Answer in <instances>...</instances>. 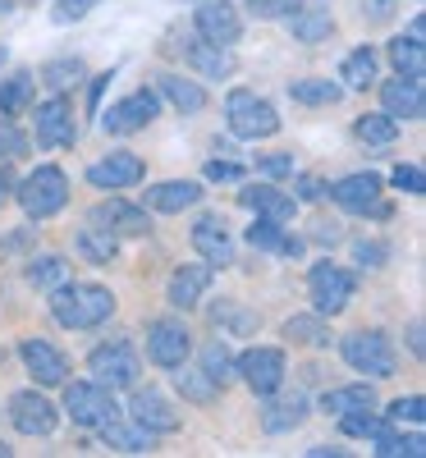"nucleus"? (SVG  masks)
Returning <instances> with one entry per match:
<instances>
[{
  "mask_svg": "<svg viewBox=\"0 0 426 458\" xmlns=\"http://www.w3.org/2000/svg\"><path fill=\"white\" fill-rule=\"evenodd\" d=\"M115 312V293L106 284H79V280H64L51 289V317L64 326V330H92L101 321H110Z\"/></svg>",
  "mask_w": 426,
  "mask_h": 458,
  "instance_id": "obj_1",
  "label": "nucleus"
},
{
  "mask_svg": "<svg viewBox=\"0 0 426 458\" xmlns=\"http://www.w3.org/2000/svg\"><path fill=\"white\" fill-rule=\"evenodd\" d=\"M225 124H229L234 138L257 142V138H276L280 133V114H276V106H270L266 97H257L248 88H234L225 97Z\"/></svg>",
  "mask_w": 426,
  "mask_h": 458,
  "instance_id": "obj_2",
  "label": "nucleus"
},
{
  "mask_svg": "<svg viewBox=\"0 0 426 458\" xmlns=\"http://www.w3.org/2000/svg\"><path fill=\"white\" fill-rule=\"evenodd\" d=\"M14 198L32 220H51L69 207V179L60 165H37L23 183H14Z\"/></svg>",
  "mask_w": 426,
  "mask_h": 458,
  "instance_id": "obj_3",
  "label": "nucleus"
},
{
  "mask_svg": "<svg viewBox=\"0 0 426 458\" xmlns=\"http://www.w3.org/2000/svg\"><path fill=\"white\" fill-rule=\"evenodd\" d=\"M88 371L106 390H133L138 376H142V358L133 353L129 339H110V344H101V349H92Z\"/></svg>",
  "mask_w": 426,
  "mask_h": 458,
  "instance_id": "obj_4",
  "label": "nucleus"
},
{
  "mask_svg": "<svg viewBox=\"0 0 426 458\" xmlns=\"http://www.w3.org/2000/svg\"><path fill=\"white\" fill-rule=\"evenodd\" d=\"M339 353L344 362L362 371V376H376V380H390L395 376V349H390V339H385L380 330H354V335H344L339 339Z\"/></svg>",
  "mask_w": 426,
  "mask_h": 458,
  "instance_id": "obj_5",
  "label": "nucleus"
},
{
  "mask_svg": "<svg viewBox=\"0 0 426 458\" xmlns=\"http://www.w3.org/2000/svg\"><path fill=\"white\" fill-rule=\"evenodd\" d=\"M64 412L73 417V427H106L110 417H120V403H115V390L97 386V380H64Z\"/></svg>",
  "mask_w": 426,
  "mask_h": 458,
  "instance_id": "obj_6",
  "label": "nucleus"
},
{
  "mask_svg": "<svg viewBox=\"0 0 426 458\" xmlns=\"http://www.w3.org/2000/svg\"><path fill=\"white\" fill-rule=\"evenodd\" d=\"M234 376H243V386L257 394V399H270V394H280L285 386V353L280 349H266V344H252L248 353L234 358Z\"/></svg>",
  "mask_w": 426,
  "mask_h": 458,
  "instance_id": "obj_7",
  "label": "nucleus"
},
{
  "mask_svg": "<svg viewBox=\"0 0 426 458\" xmlns=\"http://www.w3.org/2000/svg\"><path fill=\"white\" fill-rule=\"evenodd\" d=\"M354 289H358V280L348 276L344 266H335L330 257L317 261L312 276H307V293H312V308H317L321 317H339L348 302H354Z\"/></svg>",
  "mask_w": 426,
  "mask_h": 458,
  "instance_id": "obj_8",
  "label": "nucleus"
},
{
  "mask_svg": "<svg viewBox=\"0 0 426 458\" xmlns=\"http://www.w3.org/2000/svg\"><path fill=\"white\" fill-rule=\"evenodd\" d=\"M157 114H161V97L151 92V88H138L133 97L115 101V106L101 114V129H106V133H115V138H129V133L147 129L151 120H157Z\"/></svg>",
  "mask_w": 426,
  "mask_h": 458,
  "instance_id": "obj_9",
  "label": "nucleus"
},
{
  "mask_svg": "<svg viewBox=\"0 0 426 458\" xmlns=\"http://www.w3.org/2000/svg\"><path fill=\"white\" fill-rule=\"evenodd\" d=\"M380 174H371V170H362V174H344V179H335L330 188H326V198H335L344 211H354V216H385L390 207L380 202Z\"/></svg>",
  "mask_w": 426,
  "mask_h": 458,
  "instance_id": "obj_10",
  "label": "nucleus"
},
{
  "mask_svg": "<svg viewBox=\"0 0 426 458\" xmlns=\"http://www.w3.org/2000/svg\"><path fill=\"white\" fill-rule=\"evenodd\" d=\"M192 28H198L202 42H216V47H234L243 37V19L229 0H198L192 5Z\"/></svg>",
  "mask_w": 426,
  "mask_h": 458,
  "instance_id": "obj_11",
  "label": "nucleus"
},
{
  "mask_svg": "<svg viewBox=\"0 0 426 458\" xmlns=\"http://www.w3.org/2000/svg\"><path fill=\"white\" fill-rule=\"evenodd\" d=\"M88 225L106 229V234H115V239H142V234H151V216H147V207H133V202H124V198L97 202L92 216H88Z\"/></svg>",
  "mask_w": 426,
  "mask_h": 458,
  "instance_id": "obj_12",
  "label": "nucleus"
},
{
  "mask_svg": "<svg viewBox=\"0 0 426 458\" xmlns=\"http://www.w3.org/2000/svg\"><path fill=\"white\" fill-rule=\"evenodd\" d=\"M188 353H192V335H188L183 321L161 317V321H151V326H147V358L157 362V367L170 371V367L188 362Z\"/></svg>",
  "mask_w": 426,
  "mask_h": 458,
  "instance_id": "obj_13",
  "label": "nucleus"
},
{
  "mask_svg": "<svg viewBox=\"0 0 426 458\" xmlns=\"http://www.w3.org/2000/svg\"><path fill=\"white\" fill-rule=\"evenodd\" d=\"M129 417L138 427H147L151 436H175L179 427H183V417H179V408L161 394V390H142V386H133V399H129Z\"/></svg>",
  "mask_w": 426,
  "mask_h": 458,
  "instance_id": "obj_14",
  "label": "nucleus"
},
{
  "mask_svg": "<svg viewBox=\"0 0 426 458\" xmlns=\"http://www.w3.org/2000/svg\"><path fill=\"white\" fill-rule=\"evenodd\" d=\"M19 358H23V367H28V376L37 380V386H64L69 380V358L42 335H28L19 344Z\"/></svg>",
  "mask_w": 426,
  "mask_h": 458,
  "instance_id": "obj_15",
  "label": "nucleus"
},
{
  "mask_svg": "<svg viewBox=\"0 0 426 458\" xmlns=\"http://www.w3.org/2000/svg\"><path fill=\"white\" fill-rule=\"evenodd\" d=\"M10 422H14V431L19 436H51L55 431V422H60V412H55V403L47 399V394H37V390H19V394H10Z\"/></svg>",
  "mask_w": 426,
  "mask_h": 458,
  "instance_id": "obj_16",
  "label": "nucleus"
},
{
  "mask_svg": "<svg viewBox=\"0 0 426 458\" xmlns=\"http://www.w3.org/2000/svg\"><path fill=\"white\" fill-rule=\"evenodd\" d=\"M32 133H37V142H42V147H73V138H79V124H73V110H69V101H64L60 92H55L51 101L37 106Z\"/></svg>",
  "mask_w": 426,
  "mask_h": 458,
  "instance_id": "obj_17",
  "label": "nucleus"
},
{
  "mask_svg": "<svg viewBox=\"0 0 426 458\" xmlns=\"http://www.w3.org/2000/svg\"><path fill=\"white\" fill-rule=\"evenodd\" d=\"M380 106H385V114L399 124H417L422 114H426V92H422V79H390V83H380Z\"/></svg>",
  "mask_w": 426,
  "mask_h": 458,
  "instance_id": "obj_18",
  "label": "nucleus"
},
{
  "mask_svg": "<svg viewBox=\"0 0 426 458\" xmlns=\"http://www.w3.org/2000/svg\"><path fill=\"white\" fill-rule=\"evenodd\" d=\"M147 179V165L142 157H133V151H110V157H101L97 165H88V183L92 188H133Z\"/></svg>",
  "mask_w": 426,
  "mask_h": 458,
  "instance_id": "obj_19",
  "label": "nucleus"
},
{
  "mask_svg": "<svg viewBox=\"0 0 426 458\" xmlns=\"http://www.w3.org/2000/svg\"><path fill=\"white\" fill-rule=\"evenodd\" d=\"M211 280H216V266H207V261H188V266H179V271L170 276V289H166L170 308H175V312L198 308L202 293L211 289Z\"/></svg>",
  "mask_w": 426,
  "mask_h": 458,
  "instance_id": "obj_20",
  "label": "nucleus"
},
{
  "mask_svg": "<svg viewBox=\"0 0 426 458\" xmlns=\"http://www.w3.org/2000/svg\"><path fill=\"white\" fill-rule=\"evenodd\" d=\"M202 198H207V193H202L198 179H166V183H151V188H147V207L161 211V216L188 211V207H198Z\"/></svg>",
  "mask_w": 426,
  "mask_h": 458,
  "instance_id": "obj_21",
  "label": "nucleus"
},
{
  "mask_svg": "<svg viewBox=\"0 0 426 458\" xmlns=\"http://www.w3.org/2000/svg\"><path fill=\"white\" fill-rule=\"evenodd\" d=\"M192 248L202 252L207 266H234V243H229V229L220 216H202L192 225Z\"/></svg>",
  "mask_w": 426,
  "mask_h": 458,
  "instance_id": "obj_22",
  "label": "nucleus"
},
{
  "mask_svg": "<svg viewBox=\"0 0 426 458\" xmlns=\"http://www.w3.org/2000/svg\"><path fill=\"white\" fill-rule=\"evenodd\" d=\"M239 202H243V207H248L252 216L280 220V225H289V220H294V211H298V198L280 193L276 183H248L243 193H239Z\"/></svg>",
  "mask_w": 426,
  "mask_h": 458,
  "instance_id": "obj_23",
  "label": "nucleus"
},
{
  "mask_svg": "<svg viewBox=\"0 0 426 458\" xmlns=\"http://www.w3.org/2000/svg\"><path fill=\"white\" fill-rule=\"evenodd\" d=\"M183 51V60L202 73V79H229L234 73V55H229L225 47H216V42H202V37H192V42H183L179 47Z\"/></svg>",
  "mask_w": 426,
  "mask_h": 458,
  "instance_id": "obj_24",
  "label": "nucleus"
},
{
  "mask_svg": "<svg viewBox=\"0 0 426 458\" xmlns=\"http://www.w3.org/2000/svg\"><path fill=\"white\" fill-rule=\"evenodd\" d=\"M97 431H101V440H106L110 449H120V454H151V440H157L147 427H138L129 412L110 417V422H106V427H97Z\"/></svg>",
  "mask_w": 426,
  "mask_h": 458,
  "instance_id": "obj_25",
  "label": "nucleus"
},
{
  "mask_svg": "<svg viewBox=\"0 0 426 458\" xmlns=\"http://www.w3.org/2000/svg\"><path fill=\"white\" fill-rule=\"evenodd\" d=\"M157 88H161V97H166L175 110H183V114L207 110V88H202V83H192V79H183V73H161Z\"/></svg>",
  "mask_w": 426,
  "mask_h": 458,
  "instance_id": "obj_26",
  "label": "nucleus"
},
{
  "mask_svg": "<svg viewBox=\"0 0 426 458\" xmlns=\"http://www.w3.org/2000/svg\"><path fill=\"white\" fill-rule=\"evenodd\" d=\"M248 243L261 248V252H285V257H298V252H302V239L285 234V225H280V220H266V216H257V220L248 225Z\"/></svg>",
  "mask_w": 426,
  "mask_h": 458,
  "instance_id": "obj_27",
  "label": "nucleus"
},
{
  "mask_svg": "<svg viewBox=\"0 0 426 458\" xmlns=\"http://www.w3.org/2000/svg\"><path fill=\"white\" fill-rule=\"evenodd\" d=\"M175 371V390L188 399V403H216V394H220V386L202 371V367H188V362H179V367H170Z\"/></svg>",
  "mask_w": 426,
  "mask_h": 458,
  "instance_id": "obj_28",
  "label": "nucleus"
},
{
  "mask_svg": "<svg viewBox=\"0 0 426 458\" xmlns=\"http://www.w3.org/2000/svg\"><path fill=\"white\" fill-rule=\"evenodd\" d=\"M289 32L298 37V42H326V37L335 32V19H330V10H294L289 14Z\"/></svg>",
  "mask_w": 426,
  "mask_h": 458,
  "instance_id": "obj_29",
  "label": "nucleus"
},
{
  "mask_svg": "<svg viewBox=\"0 0 426 458\" xmlns=\"http://www.w3.org/2000/svg\"><path fill=\"white\" fill-rule=\"evenodd\" d=\"M64 280H69V261H64V257L42 252V257H32V261H28V284H32V289L51 293V289L64 284Z\"/></svg>",
  "mask_w": 426,
  "mask_h": 458,
  "instance_id": "obj_30",
  "label": "nucleus"
},
{
  "mask_svg": "<svg viewBox=\"0 0 426 458\" xmlns=\"http://www.w3.org/2000/svg\"><path fill=\"white\" fill-rule=\"evenodd\" d=\"M285 339H294V344H307V349H326L330 344V326H326V317L321 312H312V317H289L285 321Z\"/></svg>",
  "mask_w": 426,
  "mask_h": 458,
  "instance_id": "obj_31",
  "label": "nucleus"
},
{
  "mask_svg": "<svg viewBox=\"0 0 426 458\" xmlns=\"http://www.w3.org/2000/svg\"><path fill=\"white\" fill-rule=\"evenodd\" d=\"M390 64L404 73V79H426V51H422V37H395V42H390Z\"/></svg>",
  "mask_w": 426,
  "mask_h": 458,
  "instance_id": "obj_32",
  "label": "nucleus"
},
{
  "mask_svg": "<svg viewBox=\"0 0 426 458\" xmlns=\"http://www.w3.org/2000/svg\"><path fill=\"white\" fill-rule=\"evenodd\" d=\"M339 79H344V88H354V92H367V88H376V51H371V47H358L354 55L344 60Z\"/></svg>",
  "mask_w": 426,
  "mask_h": 458,
  "instance_id": "obj_33",
  "label": "nucleus"
},
{
  "mask_svg": "<svg viewBox=\"0 0 426 458\" xmlns=\"http://www.w3.org/2000/svg\"><path fill=\"white\" fill-rule=\"evenodd\" d=\"M321 408L335 412V417L362 412V408H376V390H371V386H339V390H330V394L321 399Z\"/></svg>",
  "mask_w": 426,
  "mask_h": 458,
  "instance_id": "obj_34",
  "label": "nucleus"
},
{
  "mask_svg": "<svg viewBox=\"0 0 426 458\" xmlns=\"http://www.w3.org/2000/svg\"><path fill=\"white\" fill-rule=\"evenodd\" d=\"M354 133H358V142H367V147H390V142L399 138V124H395L385 110H376V114H358Z\"/></svg>",
  "mask_w": 426,
  "mask_h": 458,
  "instance_id": "obj_35",
  "label": "nucleus"
},
{
  "mask_svg": "<svg viewBox=\"0 0 426 458\" xmlns=\"http://www.w3.org/2000/svg\"><path fill=\"white\" fill-rule=\"evenodd\" d=\"M79 252H83L92 266H110L115 252H120V239L106 234V229H97V225H88V229H79Z\"/></svg>",
  "mask_w": 426,
  "mask_h": 458,
  "instance_id": "obj_36",
  "label": "nucleus"
},
{
  "mask_svg": "<svg viewBox=\"0 0 426 458\" xmlns=\"http://www.w3.org/2000/svg\"><path fill=\"white\" fill-rule=\"evenodd\" d=\"M307 417V399L302 394H294V399H276L266 408V417H261V427L266 431H289V427H298Z\"/></svg>",
  "mask_w": 426,
  "mask_h": 458,
  "instance_id": "obj_37",
  "label": "nucleus"
},
{
  "mask_svg": "<svg viewBox=\"0 0 426 458\" xmlns=\"http://www.w3.org/2000/svg\"><path fill=\"white\" fill-rule=\"evenodd\" d=\"M422 454H426L422 431H413V436H395V431L376 436V458H422Z\"/></svg>",
  "mask_w": 426,
  "mask_h": 458,
  "instance_id": "obj_38",
  "label": "nucleus"
},
{
  "mask_svg": "<svg viewBox=\"0 0 426 458\" xmlns=\"http://www.w3.org/2000/svg\"><path fill=\"white\" fill-rule=\"evenodd\" d=\"M289 97L298 106H335L339 101V88L326 83V79H298V83H289Z\"/></svg>",
  "mask_w": 426,
  "mask_h": 458,
  "instance_id": "obj_39",
  "label": "nucleus"
},
{
  "mask_svg": "<svg viewBox=\"0 0 426 458\" xmlns=\"http://www.w3.org/2000/svg\"><path fill=\"white\" fill-rule=\"evenodd\" d=\"M339 422H344V431H348V436H367V440H376V436H385V431L395 427L390 417H380L376 408H362V412H344Z\"/></svg>",
  "mask_w": 426,
  "mask_h": 458,
  "instance_id": "obj_40",
  "label": "nucleus"
},
{
  "mask_svg": "<svg viewBox=\"0 0 426 458\" xmlns=\"http://www.w3.org/2000/svg\"><path fill=\"white\" fill-rule=\"evenodd\" d=\"M32 97V73L28 69H14L5 83H0V114H14L23 110V101Z\"/></svg>",
  "mask_w": 426,
  "mask_h": 458,
  "instance_id": "obj_41",
  "label": "nucleus"
},
{
  "mask_svg": "<svg viewBox=\"0 0 426 458\" xmlns=\"http://www.w3.org/2000/svg\"><path fill=\"white\" fill-rule=\"evenodd\" d=\"M202 371L216 380V386H225V380L234 376V353L225 349V339H211L207 349H202Z\"/></svg>",
  "mask_w": 426,
  "mask_h": 458,
  "instance_id": "obj_42",
  "label": "nucleus"
},
{
  "mask_svg": "<svg viewBox=\"0 0 426 458\" xmlns=\"http://www.w3.org/2000/svg\"><path fill=\"white\" fill-rule=\"evenodd\" d=\"M79 79H83V60H51V64L42 69V83H47L51 92H69Z\"/></svg>",
  "mask_w": 426,
  "mask_h": 458,
  "instance_id": "obj_43",
  "label": "nucleus"
},
{
  "mask_svg": "<svg viewBox=\"0 0 426 458\" xmlns=\"http://www.w3.org/2000/svg\"><path fill=\"white\" fill-rule=\"evenodd\" d=\"M19 157H28V133L14 120H0V165H10Z\"/></svg>",
  "mask_w": 426,
  "mask_h": 458,
  "instance_id": "obj_44",
  "label": "nucleus"
},
{
  "mask_svg": "<svg viewBox=\"0 0 426 458\" xmlns=\"http://www.w3.org/2000/svg\"><path fill=\"white\" fill-rule=\"evenodd\" d=\"M211 321H216L220 330H234V335H248V330H257V317L239 312V302H220V308L211 312Z\"/></svg>",
  "mask_w": 426,
  "mask_h": 458,
  "instance_id": "obj_45",
  "label": "nucleus"
},
{
  "mask_svg": "<svg viewBox=\"0 0 426 458\" xmlns=\"http://www.w3.org/2000/svg\"><path fill=\"white\" fill-rule=\"evenodd\" d=\"M390 183L399 188V193H413V198H422L426 193V174H422V165H395V174H390Z\"/></svg>",
  "mask_w": 426,
  "mask_h": 458,
  "instance_id": "obj_46",
  "label": "nucleus"
},
{
  "mask_svg": "<svg viewBox=\"0 0 426 458\" xmlns=\"http://www.w3.org/2000/svg\"><path fill=\"white\" fill-rule=\"evenodd\" d=\"M385 417H390V422H422V417H426V399L422 394H408V399H395L390 403V412H385Z\"/></svg>",
  "mask_w": 426,
  "mask_h": 458,
  "instance_id": "obj_47",
  "label": "nucleus"
},
{
  "mask_svg": "<svg viewBox=\"0 0 426 458\" xmlns=\"http://www.w3.org/2000/svg\"><path fill=\"white\" fill-rule=\"evenodd\" d=\"M298 5H302V0H248V10L257 19H289Z\"/></svg>",
  "mask_w": 426,
  "mask_h": 458,
  "instance_id": "obj_48",
  "label": "nucleus"
},
{
  "mask_svg": "<svg viewBox=\"0 0 426 458\" xmlns=\"http://www.w3.org/2000/svg\"><path fill=\"white\" fill-rule=\"evenodd\" d=\"M257 170L270 179H285V174H294V157L289 151H270V157H257Z\"/></svg>",
  "mask_w": 426,
  "mask_h": 458,
  "instance_id": "obj_49",
  "label": "nucleus"
},
{
  "mask_svg": "<svg viewBox=\"0 0 426 458\" xmlns=\"http://www.w3.org/2000/svg\"><path fill=\"white\" fill-rule=\"evenodd\" d=\"M97 5H101V0H60V5H55V23H73V19H83Z\"/></svg>",
  "mask_w": 426,
  "mask_h": 458,
  "instance_id": "obj_50",
  "label": "nucleus"
},
{
  "mask_svg": "<svg viewBox=\"0 0 426 458\" xmlns=\"http://www.w3.org/2000/svg\"><path fill=\"white\" fill-rule=\"evenodd\" d=\"M326 188H330V183H321L317 174H298V202H321Z\"/></svg>",
  "mask_w": 426,
  "mask_h": 458,
  "instance_id": "obj_51",
  "label": "nucleus"
},
{
  "mask_svg": "<svg viewBox=\"0 0 426 458\" xmlns=\"http://www.w3.org/2000/svg\"><path fill=\"white\" fill-rule=\"evenodd\" d=\"M207 179L234 183V179H243V165H234V161H207Z\"/></svg>",
  "mask_w": 426,
  "mask_h": 458,
  "instance_id": "obj_52",
  "label": "nucleus"
},
{
  "mask_svg": "<svg viewBox=\"0 0 426 458\" xmlns=\"http://www.w3.org/2000/svg\"><path fill=\"white\" fill-rule=\"evenodd\" d=\"M354 257H358L362 266H380V261H385V243H376V239H358V243H354Z\"/></svg>",
  "mask_w": 426,
  "mask_h": 458,
  "instance_id": "obj_53",
  "label": "nucleus"
},
{
  "mask_svg": "<svg viewBox=\"0 0 426 458\" xmlns=\"http://www.w3.org/2000/svg\"><path fill=\"white\" fill-rule=\"evenodd\" d=\"M317 243H339V225L335 220H321L317 225Z\"/></svg>",
  "mask_w": 426,
  "mask_h": 458,
  "instance_id": "obj_54",
  "label": "nucleus"
},
{
  "mask_svg": "<svg viewBox=\"0 0 426 458\" xmlns=\"http://www.w3.org/2000/svg\"><path fill=\"white\" fill-rule=\"evenodd\" d=\"M362 5H371V23H385V19H390V0H362Z\"/></svg>",
  "mask_w": 426,
  "mask_h": 458,
  "instance_id": "obj_55",
  "label": "nucleus"
},
{
  "mask_svg": "<svg viewBox=\"0 0 426 458\" xmlns=\"http://www.w3.org/2000/svg\"><path fill=\"white\" fill-rule=\"evenodd\" d=\"M10 198H14V174H10V170H0V207H5Z\"/></svg>",
  "mask_w": 426,
  "mask_h": 458,
  "instance_id": "obj_56",
  "label": "nucleus"
},
{
  "mask_svg": "<svg viewBox=\"0 0 426 458\" xmlns=\"http://www.w3.org/2000/svg\"><path fill=\"white\" fill-rule=\"evenodd\" d=\"M408 349H413V358H422V321L408 326Z\"/></svg>",
  "mask_w": 426,
  "mask_h": 458,
  "instance_id": "obj_57",
  "label": "nucleus"
},
{
  "mask_svg": "<svg viewBox=\"0 0 426 458\" xmlns=\"http://www.w3.org/2000/svg\"><path fill=\"white\" fill-rule=\"evenodd\" d=\"M307 454H312V458H344V449H335V445H312Z\"/></svg>",
  "mask_w": 426,
  "mask_h": 458,
  "instance_id": "obj_58",
  "label": "nucleus"
},
{
  "mask_svg": "<svg viewBox=\"0 0 426 458\" xmlns=\"http://www.w3.org/2000/svg\"><path fill=\"white\" fill-rule=\"evenodd\" d=\"M0 458H10V445L5 440H0Z\"/></svg>",
  "mask_w": 426,
  "mask_h": 458,
  "instance_id": "obj_59",
  "label": "nucleus"
},
{
  "mask_svg": "<svg viewBox=\"0 0 426 458\" xmlns=\"http://www.w3.org/2000/svg\"><path fill=\"white\" fill-rule=\"evenodd\" d=\"M0 14H10V0H0Z\"/></svg>",
  "mask_w": 426,
  "mask_h": 458,
  "instance_id": "obj_60",
  "label": "nucleus"
}]
</instances>
